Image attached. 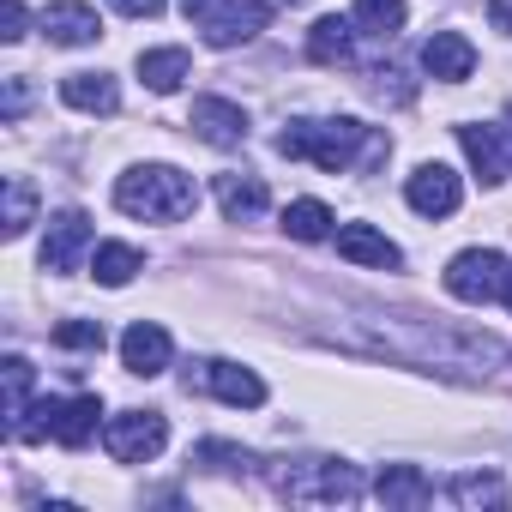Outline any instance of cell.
<instances>
[{"instance_id": "cell-9", "label": "cell", "mask_w": 512, "mask_h": 512, "mask_svg": "<svg viewBox=\"0 0 512 512\" xmlns=\"http://www.w3.org/2000/svg\"><path fill=\"white\" fill-rule=\"evenodd\" d=\"M187 127H193L205 145H241V139H247V109L229 103V97H193Z\"/></svg>"}, {"instance_id": "cell-14", "label": "cell", "mask_w": 512, "mask_h": 512, "mask_svg": "<svg viewBox=\"0 0 512 512\" xmlns=\"http://www.w3.org/2000/svg\"><path fill=\"white\" fill-rule=\"evenodd\" d=\"M43 37L61 43V49H85V43L103 37V19H97V7H85V0H61V7L43 13Z\"/></svg>"}, {"instance_id": "cell-11", "label": "cell", "mask_w": 512, "mask_h": 512, "mask_svg": "<svg viewBox=\"0 0 512 512\" xmlns=\"http://www.w3.org/2000/svg\"><path fill=\"white\" fill-rule=\"evenodd\" d=\"M169 356H175V344H169V332H163V326H151V320L127 326V338H121V362H127V374L157 380V374L169 368Z\"/></svg>"}, {"instance_id": "cell-20", "label": "cell", "mask_w": 512, "mask_h": 512, "mask_svg": "<svg viewBox=\"0 0 512 512\" xmlns=\"http://www.w3.org/2000/svg\"><path fill=\"white\" fill-rule=\"evenodd\" d=\"M374 494H380V506H428L434 500V482L416 464H386L380 482H374Z\"/></svg>"}, {"instance_id": "cell-21", "label": "cell", "mask_w": 512, "mask_h": 512, "mask_svg": "<svg viewBox=\"0 0 512 512\" xmlns=\"http://www.w3.org/2000/svg\"><path fill=\"white\" fill-rule=\"evenodd\" d=\"M193 73V61H187V49H145L139 55V79L157 91V97H169V91H181V79Z\"/></svg>"}, {"instance_id": "cell-15", "label": "cell", "mask_w": 512, "mask_h": 512, "mask_svg": "<svg viewBox=\"0 0 512 512\" xmlns=\"http://www.w3.org/2000/svg\"><path fill=\"white\" fill-rule=\"evenodd\" d=\"M422 67H428L434 79L458 85V79L476 73V49H470V37H458V31H434V37L422 43Z\"/></svg>"}, {"instance_id": "cell-4", "label": "cell", "mask_w": 512, "mask_h": 512, "mask_svg": "<svg viewBox=\"0 0 512 512\" xmlns=\"http://www.w3.org/2000/svg\"><path fill=\"white\" fill-rule=\"evenodd\" d=\"M278 494L302 500V506H350V500H362V476H356V464H302V470L278 476Z\"/></svg>"}, {"instance_id": "cell-6", "label": "cell", "mask_w": 512, "mask_h": 512, "mask_svg": "<svg viewBox=\"0 0 512 512\" xmlns=\"http://www.w3.org/2000/svg\"><path fill=\"white\" fill-rule=\"evenodd\" d=\"M181 13L205 31L211 49H235L266 25V7H253V0H181Z\"/></svg>"}, {"instance_id": "cell-5", "label": "cell", "mask_w": 512, "mask_h": 512, "mask_svg": "<svg viewBox=\"0 0 512 512\" xmlns=\"http://www.w3.org/2000/svg\"><path fill=\"white\" fill-rule=\"evenodd\" d=\"M103 446L115 464H151L169 446V422H163V410H121L103 422Z\"/></svg>"}, {"instance_id": "cell-32", "label": "cell", "mask_w": 512, "mask_h": 512, "mask_svg": "<svg viewBox=\"0 0 512 512\" xmlns=\"http://www.w3.org/2000/svg\"><path fill=\"white\" fill-rule=\"evenodd\" d=\"M7 115H13V121L25 115V79H7Z\"/></svg>"}, {"instance_id": "cell-3", "label": "cell", "mask_w": 512, "mask_h": 512, "mask_svg": "<svg viewBox=\"0 0 512 512\" xmlns=\"http://www.w3.org/2000/svg\"><path fill=\"white\" fill-rule=\"evenodd\" d=\"M506 284H512V266H506V253H494V247H464L458 260L446 266V296H458L470 308L506 302Z\"/></svg>"}, {"instance_id": "cell-16", "label": "cell", "mask_w": 512, "mask_h": 512, "mask_svg": "<svg viewBox=\"0 0 512 512\" xmlns=\"http://www.w3.org/2000/svg\"><path fill=\"white\" fill-rule=\"evenodd\" d=\"M458 145H464V157H470V169L494 187V181H506V127H458Z\"/></svg>"}, {"instance_id": "cell-26", "label": "cell", "mask_w": 512, "mask_h": 512, "mask_svg": "<svg viewBox=\"0 0 512 512\" xmlns=\"http://www.w3.org/2000/svg\"><path fill=\"white\" fill-rule=\"evenodd\" d=\"M31 217H37V193H31L25 175H13V181H7V235H25Z\"/></svg>"}, {"instance_id": "cell-28", "label": "cell", "mask_w": 512, "mask_h": 512, "mask_svg": "<svg viewBox=\"0 0 512 512\" xmlns=\"http://www.w3.org/2000/svg\"><path fill=\"white\" fill-rule=\"evenodd\" d=\"M25 398H31V362L25 356H7V422L25 416Z\"/></svg>"}, {"instance_id": "cell-7", "label": "cell", "mask_w": 512, "mask_h": 512, "mask_svg": "<svg viewBox=\"0 0 512 512\" xmlns=\"http://www.w3.org/2000/svg\"><path fill=\"white\" fill-rule=\"evenodd\" d=\"M404 199H410V211H422V217H452V211L464 205V181H458L446 163H422V169L404 181Z\"/></svg>"}, {"instance_id": "cell-23", "label": "cell", "mask_w": 512, "mask_h": 512, "mask_svg": "<svg viewBox=\"0 0 512 512\" xmlns=\"http://www.w3.org/2000/svg\"><path fill=\"white\" fill-rule=\"evenodd\" d=\"M284 229L296 241H326L332 235V211L320 199H296V205H284Z\"/></svg>"}, {"instance_id": "cell-10", "label": "cell", "mask_w": 512, "mask_h": 512, "mask_svg": "<svg viewBox=\"0 0 512 512\" xmlns=\"http://www.w3.org/2000/svg\"><path fill=\"white\" fill-rule=\"evenodd\" d=\"M97 416H103V398L97 392H79V398H49V434L61 440V446H91V434H97Z\"/></svg>"}, {"instance_id": "cell-24", "label": "cell", "mask_w": 512, "mask_h": 512, "mask_svg": "<svg viewBox=\"0 0 512 512\" xmlns=\"http://www.w3.org/2000/svg\"><path fill=\"white\" fill-rule=\"evenodd\" d=\"M404 19H410L404 0H356V25H362V31H374V37L404 31Z\"/></svg>"}, {"instance_id": "cell-12", "label": "cell", "mask_w": 512, "mask_h": 512, "mask_svg": "<svg viewBox=\"0 0 512 512\" xmlns=\"http://www.w3.org/2000/svg\"><path fill=\"white\" fill-rule=\"evenodd\" d=\"M199 386L217 392V398L235 404V410H260V404H266V380L253 374V368H235V362H205Z\"/></svg>"}, {"instance_id": "cell-29", "label": "cell", "mask_w": 512, "mask_h": 512, "mask_svg": "<svg viewBox=\"0 0 512 512\" xmlns=\"http://www.w3.org/2000/svg\"><path fill=\"white\" fill-rule=\"evenodd\" d=\"M0 37H7V43L25 37V0H0Z\"/></svg>"}, {"instance_id": "cell-13", "label": "cell", "mask_w": 512, "mask_h": 512, "mask_svg": "<svg viewBox=\"0 0 512 512\" xmlns=\"http://www.w3.org/2000/svg\"><path fill=\"white\" fill-rule=\"evenodd\" d=\"M338 253H344L350 266H374V272H398V266H404L398 241H386V235L368 229V223H344V229H338Z\"/></svg>"}, {"instance_id": "cell-30", "label": "cell", "mask_w": 512, "mask_h": 512, "mask_svg": "<svg viewBox=\"0 0 512 512\" xmlns=\"http://www.w3.org/2000/svg\"><path fill=\"white\" fill-rule=\"evenodd\" d=\"M115 13H127V19H157L163 13V0H109Z\"/></svg>"}, {"instance_id": "cell-8", "label": "cell", "mask_w": 512, "mask_h": 512, "mask_svg": "<svg viewBox=\"0 0 512 512\" xmlns=\"http://www.w3.org/2000/svg\"><path fill=\"white\" fill-rule=\"evenodd\" d=\"M85 247H91V217H85V211L49 217V235H43V272H73Z\"/></svg>"}, {"instance_id": "cell-33", "label": "cell", "mask_w": 512, "mask_h": 512, "mask_svg": "<svg viewBox=\"0 0 512 512\" xmlns=\"http://www.w3.org/2000/svg\"><path fill=\"white\" fill-rule=\"evenodd\" d=\"M506 308H512V284H506Z\"/></svg>"}, {"instance_id": "cell-18", "label": "cell", "mask_w": 512, "mask_h": 512, "mask_svg": "<svg viewBox=\"0 0 512 512\" xmlns=\"http://www.w3.org/2000/svg\"><path fill=\"white\" fill-rule=\"evenodd\" d=\"M61 103L79 115H115L121 109V85L109 73H67L61 79Z\"/></svg>"}, {"instance_id": "cell-27", "label": "cell", "mask_w": 512, "mask_h": 512, "mask_svg": "<svg viewBox=\"0 0 512 512\" xmlns=\"http://www.w3.org/2000/svg\"><path fill=\"white\" fill-rule=\"evenodd\" d=\"M55 344H61V350H91V356H97V350H103V326H97V320H61V326H55Z\"/></svg>"}, {"instance_id": "cell-31", "label": "cell", "mask_w": 512, "mask_h": 512, "mask_svg": "<svg viewBox=\"0 0 512 512\" xmlns=\"http://www.w3.org/2000/svg\"><path fill=\"white\" fill-rule=\"evenodd\" d=\"M488 25L512 37V0H488Z\"/></svg>"}, {"instance_id": "cell-25", "label": "cell", "mask_w": 512, "mask_h": 512, "mask_svg": "<svg viewBox=\"0 0 512 512\" xmlns=\"http://www.w3.org/2000/svg\"><path fill=\"white\" fill-rule=\"evenodd\" d=\"M446 494H452L458 506H500V500H506V482H500V476H458Z\"/></svg>"}, {"instance_id": "cell-19", "label": "cell", "mask_w": 512, "mask_h": 512, "mask_svg": "<svg viewBox=\"0 0 512 512\" xmlns=\"http://www.w3.org/2000/svg\"><path fill=\"white\" fill-rule=\"evenodd\" d=\"M139 272H145V253L127 247V241H103V247L91 253V278H97L103 290H127Z\"/></svg>"}, {"instance_id": "cell-22", "label": "cell", "mask_w": 512, "mask_h": 512, "mask_svg": "<svg viewBox=\"0 0 512 512\" xmlns=\"http://www.w3.org/2000/svg\"><path fill=\"white\" fill-rule=\"evenodd\" d=\"M308 55H314L320 67L350 61V19H320V25L308 31Z\"/></svg>"}, {"instance_id": "cell-1", "label": "cell", "mask_w": 512, "mask_h": 512, "mask_svg": "<svg viewBox=\"0 0 512 512\" xmlns=\"http://www.w3.org/2000/svg\"><path fill=\"white\" fill-rule=\"evenodd\" d=\"M278 151L296 157V163H314L326 175H344V169H356V157H380L386 139L344 115V121H290L278 133Z\"/></svg>"}, {"instance_id": "cell-2", "label": "cell", "mask_w": 512, "mask_h": 512, "mask_svg": "<svg viewBox=\"0 0 512 512\" xmlns=\"http://www.w3.org/2000/svg\"><path fill=\"white\" fill-rule=\"evenodd\" d=\"M115 205L127 217H145V223H175L199 205V187L193 175H181L175 163H139L115 181Z\"/></svg>"}, {"instance_id": "cell-17", "label": "cell", "mask_w": 512, "mask_h": 512, "mask_svg": "<svg viewBox=\"0 0 512 512\" xmlns=\"http://www.w3.org/2000/svg\"><path fill=\"white\" fill-rule=\"evenodd\" d=\"M211 193H217V205H223L229 223H253V217H266V205H272V193H266L260 175H217Z\"/></svg>"}]
</instances>
